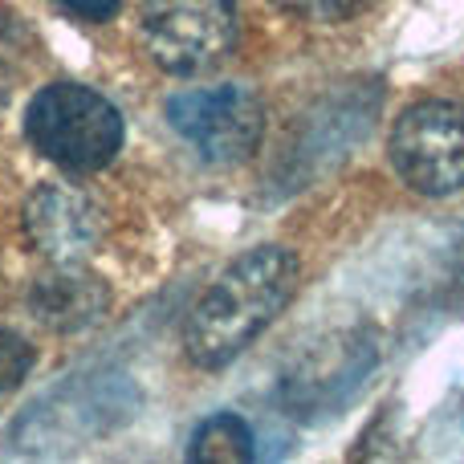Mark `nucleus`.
Wrapping results in <instances>:
<instances>
[{
	"mask_svg": "<svg viewBox=\"0 0 464 464\" xmlns=\"http://www.w3.org/2000/svg\"><path fill=\"white\" fill-rule=\"evenodd\" d=\"M24 135L65 171H102L122 147V114L78 82L45 86L24 111Z\"/></svg>",
	"mask_w": 464,
	"mask_h": 464,
	"instance_id": "nucleus-2",
	"label": "nucleus"
},
{
	"mask_svg": "<svg viewBox=\"0 0 464 464\" xmlns=\"http://www.w3.org/2000/svg\"><path fill=\"white\" fill-rule=\"evenodd\" d=\"M106 310H111V289L98 273L82 269V261L53 265L29 289V314L41 326L62 330V334L94 326Z\"/></svg>",
	"mask_w": 464,
	"mask_h": 464,
	"instance_id": "nucleus-7",
	"label": "nucleus"
},
{
	"mask_svg": "<svg viewBox=\"0 0 464 464\" xmlns=\"http://www.w3.org/2000/svg\"><path fill=\"white\" fill-rule=\"evenodd\" d=\"M253 457H256L253 428L240 416H232V411L208 416L196 428L192 444H188V460H196V464H245Z\"/></svg>",
	"mask_w": 464,
	"mask_h": 464,
	"instance_id": "nucleus-8",
	"label": "nucleus"
},
{
	"mask_svg": "<svg viewBox=\"0 0 464 464\" xmlns=\"http://www.w3.org/2000/svg\"><path fill=\"white\" fill-rule=\"evenodd\" d=\"M392 163L420 196L464 192V106L449 98L408 106L392 127Z\"/></svg>",
	"mask_w": 464,
	"mask_h": 464,
	"instance_id": "nucleus-4",
	"label": "nucleus"
},
{
	"mask_svg": "<svg viewBox=\"0 0 464 464\" xmlns=\"http://www.w3.org/2000/svg\"><path fill=\"white\" fill-rule=\"evenodd\" d=\"M57 5L70 16H82V21H111L122 0H57Z\"/></svg>",
	"mask_w": 464,
	"mask_h": 464,
	"instance_id": "nucleus-11",
	"label": "nucleus"
},
{
	"mask_svg": "<svg viewBox=\"0 0 464 464\" xmlns=\"http://www.w3.org/2000/svg\"><path fill=\"white\" fill-rule=\"evenodd\" d=\"M24 232L53 265L86 261L102 240V212L78 188L41 184L24 204Z\"/></svg>",
	"mask_w": 464,
	"mask_h": 464,
	"instance_id": "nucleus-6",
	"label": "nucleus"
},
{
	"mask_svg": "<svg viewBox=\"0 0 464 464\" xmlns=\"http://www.w3.org/2000/svg\"><path fill=\"white\" fill-rule=\"evenodd\" d=\"M33 362H37L33 346L24 343L21 334H13V330H0V395L21 387L24 379H29Z\"/></svg>",
	"mask_w": 464,
	"mask_h": 464,
	"instance_id": "nucleus-9",
	"label": "nucleus"
},
{
	"mask_svg": "<svg viewBox=\"0 0 464 464\" xmlns=\"http://www.w3.org/2000/svg\"><path fill=\"white\" fill-rule=\"evenodd\" d=\"M168 122L208 163H240L261 147L265 106L245 86L179 90L168 98Z\"/></svg>",
	"mask_w": 464,
	"mask_h": 464,
	"instance_id": "nucleus-5",
	"label": "nucleus"
},
{
	"mask_svg": "<svg viewBox=\"0 0 464 464\" xmlns=\"http://www.w3.org/2000/svg\"><path fill=\"white\" fill-rule=\"evenodd\" d=\"M143 45L168 73H204L237 45L232 0H143Z\"/></svg>",
	"mask_w": 464,
	"mask_h": 464,
	"instance_id": "nucleus-3",
	"label": "nucleus"
},
{
	"mask_svg": "<svg viewBox=\"0 0 464 464\" xmlns=\"http://www.w3.org/2000/svg\"><path fill=\"white\" fill-rule=\"evenodd\" d=\"M277 5L297 16H314V21H338V16L359 13L371 0H277Z\"/></svg>",
	"mask_w": 464,
	"mask_h": 464,
	"instance_id": "nucleus-10",
	"label": "nucleus"
},
{
	"mask_svg": "<svg viewBox=\"0 0 464 464\" xmlns=\"http://www.w3.org/2000/svg\"><path fill=\"white\" fill-rule=\"evenodd\" d=\"M297 285V256L281 245H261L237 256L192 305L184 351L196 367L220 371L253 346V338L285 310Z\"/></svg>",
	"mask_w": 464,
	"mask_h": 464,
	"instance_id": "nucleus-1",
	"label": "nucleus"
}]
</instances>
